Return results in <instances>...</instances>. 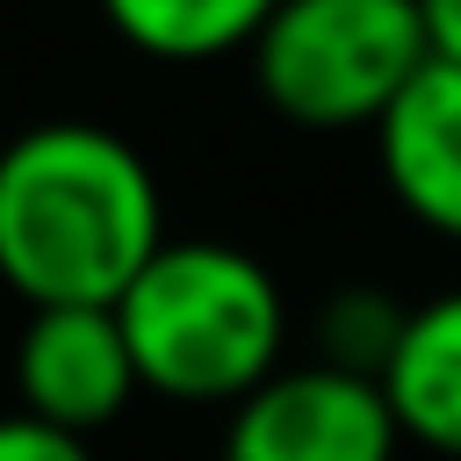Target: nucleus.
Instances as JSON below:
<instances>
[{
    "label": "nucleus",
    "mask_w": 461,
    "mask_h": 461,
    "mask_svg": "<svg viewBox=\"0 0 461 461\" xmlns=\"http://www.w3.org/2000/svg\"><path fill=\"white\" fill-rule=\"evenodd\" d=\"M382 396L411 447L461 461V288L411 303L403 346L382 375Z\"/></svg>",
    "instance_id": "0eeeda50"
},
{
    "label": "nucleus",
    "mask_w": 461,
    "mask_h": 461,
    "mask_svg": "<svg viewBox=\"0 0 461 461\" xmlns=\"http://www.w3.org/2000/svg\"><path fill=\"white\" fill-rule=\"evenodd\" d=\"M0 461H94V447L29 411H0Z\"/></svg>",
    "instance_id": "9d476101"
},
{
    "label": "nucleus",
    "mask_w": 461,
    "mask_h": 461,
    "mask_svg": "<svg viewBox=\"0 0 461 461\" xmlns=\"http://www.w3.org/2000/svg\"><path fill=\"white\" fill-rule=\"evenodd\" d=\"M403 324H411V310L396 295H382V288H339L317 310V360L382 382L389 360H396V346H403Z\"/></svg>",
    "instance_id": "1a4fd4ad"
},
{
    "label": "nucleus",
    "mask_w": 461,
    "mask_h": 461,
    "mask_svg": "<svg viewBox=\"0 0 461 461\" xmlns=\"http://www.w3.org/2000/svg\"><path fill=\"white\" fill-rule=\"evenodd\" d=\"M375 166L389 202L432 238L461 245V65L432 58L375 122Z\"/></svg>",
    "instance_id": "423d86ee"
},
{
    "label": "nucleus",
    "mask_w": 461,
    "mask_h": 461,
    "mask_svg": "<svg viewBox=\"0 0 461 461\" xmlns=\"http://www.w3.org/2000/svg\"><path fill=\"white\" fill-rule=\"evenodd\" d=\"M14 389H22L29 418L79 432V439L115 425L144 396L137 353H130L115 310H29V324L14 339Z\"/></svg>",
    "instance_id": "39448f33"
},
{
    "label": "nucleus",
    "mask_w": 461,
    "mask_h": 461,
    "mask_svg": "<svg viewBox=\"0 0 461 461\" xmlns=\"http://www.w3.org/2000/svg\"><path fill=\"white\" fill-rule=\"evenodd\" d=\"M94 7L130 50L158 65H209L252 50L281 0H94Z\"/></svg>",
    "instance_id": "6e6552de"
},
{
    "label": "nucleus",
    "mask_w": 461,
    "mask_h": 461,
    "mask_svg": "<svg viewBox=\"0 0 461 461\" xmlns=\"http://www.w3.org/2000/svg\"><path fill=\"white\" fill-rule=\"evenodd\" d=\"M425 7V29H432V58L461 65V0H418Z\"/></svg>",
    "instance_id": "9b49d317"
},
{
    "label": "nucleus",
    "mask_w": 461,
    "mask_h": 461,
    "mask_svg": "<svg viewBox=\"0 0 461 461\" xmlns=\"http://www.w3.org/2000/svg\"><path fill=\"white\" fill-rule=\"evenodd\" d=\"M166 245V194L108 122H36L0 144V281L29 310H115Z\"/></svg>",
    "instance_id": "f257e3e1"
},
{
    "label": "nucleus",
    "mask_w": 461,
    "mask_h": 461,
    "mask_svg": "<svg viewBox=\"0 0 461 461\" xmlns=\"http://www.w3.org/2000/svg\"><path fill=\"white\" fill-rule=\"evenodd\" d=\"M144 396L245 403L288 360V295L267 259L223 238H166L115 303Z\"/></svg>",
    "instance_id": "f03ea898"
},
{
    "label": "nucleus",
    "mask_w": 461,
    "mask_h": 461,
    "mask_svg": "<svg viewBox=\"0 0 461 461\" xmlns=\"http://www.w3.org/2000/svg\"><path fill=\"white\" fill-rule=\"evenodd\" d=\"M403 425L382 382L331 360L281 367L223 418V461H396Z\"/></svg>",
    "instance_id": "20e7f679"
},
{
    "label": "nucleus",
    "mask_w": 461,
    "mask_h": 461,
    "mask_svg": "<svg viewBox=\"0 0 461 461\" xmlns=\"http://www.w3.org/2000/svg\"><path fill=\"white\" fill-rule=\"evenodd\" d=\"M245 58L274 115L303 130H375L432 65V29L418 0H281Z\"/></svg>",
    "instance_id": "7ed1b4c3"
},
{
    "label": "nucleus",
    "mask_w": 461,
    "mask_h": 461,
    "mask_svg": "<svg viewBox=\"0 0 461 461\" xmlns=\"http://www.w3.org/2000/svg\"><path fill=\"white\" fill-rule=\"evenodd\" d=\"M0 144H7V137H0Z\"/></svg>",
    "instance_id": "f8f14e48"
}]
</instances>
